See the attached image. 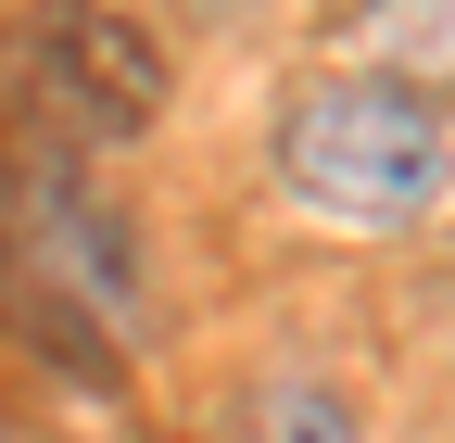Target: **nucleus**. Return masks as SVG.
<instances>
[{
  "label": "nucleus",
  "mask_w": 455,
  "mask_h": 443,
  "mask_svg": "<svg viewBox=\"0 0 455 443\" xmlns=\"http://www.w3.org/2000/svg\"><path fill=\"white\" fill-rule=\"evenodd\" d=\"M0 304L38 342H64L76 367H114V342L140 317V254L114 229V203L38 140L0 165Z\"/></svg>",
  "instance_id": "obj_1"
},
{
  "label": "nucleus",
  "mask_w": 455,
  "mask_h": 443,
  "mask_svg": "<svg viewBox=\"0 0 455 443\" xmlns=\"http://www.w3.org/2000/svg\"><path fill=\"white\" fill-rule=\"evenodd\" d=\"M278 165L329 215H418L443 190V115L392 77H316L278 115Z\"/></svg>",
  "instance_id": "obj_2"
},
{
  "label": "nucleus",
  "mask_w": 455,
  "mask_h": 443,
  "mask_svg": "<svg viewBox=\"0 0 455 443\" xmlns=\"http://www.w3.org/2000/svg\"><path fill=\"white\" fill-rule=\"evenodd\" d=\"M13 77L38 101V127H64V140H127V127H152V101H164V64L140 51V26L89 13V0H64V13L26 26V64Z\"/></svg>",
  "instance_id": "obj_3"
},
{
  "label": "nucleus",
  "mask_w": 455,
  "mask_h": 443,
  "mask_svg": "<svg viewBox=\"0 0 455 443\" xmlns=\"http://www.w3.org/2000/svg\"><path fill=\"white\" fill-rule=\"evenodd\" d=\"M355 51H379L392 89L455 77V0H367V13H355Z\"/></svg>",
  "instance_id": "obj_4"
},
{
  "label": "nucleus",
  "mask_w": 455,
  "mask_h": 443,
  "mask_svg": "<svg viewBox=\"0 0 455 443\" xmlns=\"http://www.w3.org/2000/svg\"><path fill=\"white\" fill-rule=\"evenodd\" d=\"M253 443H355V418H341V393H316V380H278L253 406Z\"/></svg>",
  "instance_id": "obj_5"
},
{
  "label": "nucleus",
  "mask_w": 455,
  "mask_h": 443,
  "mask_svg": "<svg viewBox=\"0 0 455 443\" xmlns=\"http://www.w3.org/2000/svg\"><path fill=\"white\" fill-rule=\"evenodd\" d=\"M203 13H241V0H203Z\"/></svg>",
  "instance_id": "obj_6"
}]
</instances>
